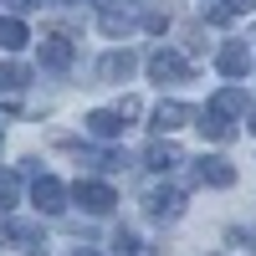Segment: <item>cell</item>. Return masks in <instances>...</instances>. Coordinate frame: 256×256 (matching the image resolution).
Segmentation results:
<instances>
[{
  "label": "cell",
  "instance_id": "obj_1",
  "mask_svg": "<svg viewBox=\"0 0 256 256\" xmlns=\"http://www.w3.org/2000/svg\"><path fill=\"white\" fill-rule=\"evenodd\" d=\"M67 184H62L56 174H36L31 180V205L41 210V216H62V210H67Z\"/></svg>",
  "mask_w": 256,
  "mask_h": 256
},
{
  "label": "cell",
  "instance_id": "obj_2",
  "mask_svg": "<svg viewBox=\"0 0 256 256\" xmlns=\"http://www.w3.org/2000/svg\"><path fill=\"white\" fill-rule=\"evenodd\" d=\"M67 195H72L82 210H88V216H108V210L118 205V195H113V190L102 184V180H77V184L67 190Z\"/></svg>",
  "mask_w": 256,
  "mask_h": 256
},
{
  "label": "cell",
  "instance_id": "obj_3",
  "mask_svg": "<svg viewBox=\"0 0 256 256\" xmlns=\"http://www.w3.org/2000/svg\"><path fill=\"white\" fill-rule=\"evenodd\" d=\"M148 77L154 82H190V62L180 56V52H148Z\"/></svg>",
  "mask_w": 256,
  "mask_h": 256
},
{
  "label": "cell",
  "instance_id": "obj_4",
  "mask_svg": "<svg viewBox=\"0 0 256 256\" xmlns=\"http://www.w3.org/2000/svg\"><path fill=\"white\" fill-rule=\"evenodd\" d=\"M195 174H200V184H210V190H230V184H236V164L220 159V154H200V159H195Z\"/></svg>",
  "mask_w": 256,
  "mask_h": 256
},
{
  "label": "cell",
  "instance_id": "obj_5",
  "mask_svg": "<svg viewBox=\"0 0 256 256\" xmlns=\"http://www.w3.org/2000/svg\"><path fill=\"white\" fill-rule=\"evenodd\" d=\"M144 210L154 220H174L180 210H184V190H174V184H159V190H148L144 195Z\"/></svg>",
  "mask_w": 256,
  "mask_h": 256
},
{
  "label": "cell",
  "instance_id": "obj_6",
  "mask_svg": "<svg viewBox=\"0 0 256 256\" xmlns=\"http://www.w3.org/2000/svg\"><path fill=\"white\" fill-rule=\"evenodd\" d=\"M0 241H10L20 251H46V230L31 220H0Z\"/></svg>",
  "mask_w": 256,
  "mask_h": 256
},
{
  "label": "cell",
  "instance_id": "obj_7",
  "mask_svg": "<svg viewBox=\"0 0 256 256\" xmlns=\"http://www.w3.org/2000/svg\"><path fill=\"white\" fill-rule=\"evenodd\" d=\"M82 128H88L92 138H108V144H113V138H123V128H128V118H123L118 108H92L88 118H82Z\"/></svg>",
  "mask_w": 256,
  "mask_h": 256
},
{
  "label": "cell",
  "instance_id": "obj_8",
  "mask_svg": "<svg viewBox=\"0 0 256 256\" xmlns=\"http://www.w3.org/2000/svg\"><path fill=\"white\" fill-rule=\"evenodd\" d=\"M216 67H220L226 77H236V82H241V77L251 72V46H246V41H226V46L216 52Z\"/></svg>",
  "mask_w": 256,
  "mask_h": 256
},
{
  "label": "cell",
  "instance_id": "obj_9",
  "mask_svg": "<svg viewBox=\"0 0 256 256\" xmlns=\"http://www.w3.org/2000/svg\"><path fill=\"white\" fill-rule=\"evenodd\" d=\"M41 67H46V72H67L72 67V41L62 36V31L41 36Z\"/></svg>",
  "mask_w": 256,
  "mask_h": 256
},
{
  "label": "cell",
  "instance_id": "obj_10",
  "mask_svg": "<svg viewBox=\"0 0 256 256\" xmlns=\"http://www.w3.org/2000/svg\"><path fill=\"white\" fill-rule=\"evenodd\" d=\"M184 123H195V108L190 102H159L154 108V134H174V128H184Z\"/></svg>",
  "mask_w": 256,
  "mask_h": 256
},
{
  "label": "cell",
  "instance_id": "obj_11",
  "mask_svg": "<svg viewBox=\"0 0 256 256\" xmlns=\"http://www.w3.org/2000/svg\"><path fill=\"white\" fill-rule=\"evenodd\" d=\"M134 67H138V56L128 52V46H123V52H108V56L98 62V82H128Z\"/></svg>",
  "mask_w": 256,
  "mask_h": 256
},
{
  "label": "cell",
  "instance_id": "obj_12",
  "mask_svg": "<svg viewBox=\"0 0 256 256\" xmlns=\"http://www.w3.org/2000/svg\"><path fill=\"white\" fill-rule=\"evenodd\" d=\"M144 164L154 169V174H169L174 164H184V154H180V144H169V138H154V144H148V154H144Z\"/></svg>",
  "mask_w": 256,
  "mask_h": 256
},
{
  "label": "cell",
  "instance_id": "obj_13",
  "mask_svg": "<svg viewBox=\"0 0 256 256\" xmlns=\"http://www.w3.org/2000/svg\"><path fill=\"white\" fill-rule=\"evenodd\" d=\"M195 128H200L205 138H216V144H226V138H236V123H230V118H220L216 108H205V113H195Z\"/></svg>",
  "mask_w": 256,
  "mask_h": 256
},
{
  "label": "cell",
  "instance_id": "obj_14",
  "mask_svg": "<svg viewBox=\"0 0 256 256\" xmlns=\"http://www.w3.org/2000/svg\"><path fill=\"white\" fill-rule=\"evenodd\" d=\"M26 41H31L26 20H16V16H0V52H20Z\"/></svg>",
  "mask_w": 256,
  "mask_h": 256
},
{
  "label": "cell",
  "instance_id": "obj_15",
  "mask_svg": "<svg viewBox=\"0 0 256 256\" xmlns=\"http://www.w3.org/2000/svg\"><path fill=\"white\" fill-rule=\"evenodd\" d=\"M210 108H216L220 118H236V113H246V92L241 88H220L216 98H210Z\"/></svg>",
  "mask_w": 256,
  "mask_h": 256
},
{
  "label": "cell",
  "instance_id": "obj_16",
  "mask_svg": "<svg viewBox=\"0 0 256 256\" xmlns=\"http://www.w3.org/2000/svg\"><path fill=\"white\" fill-rule=\"evenodd\" d=\"M82 164H92V169H123V148H82Z\"/></svg>",
  "mask_w": 256,
  "mask_h": 256
},
{
  "label": "cell",
  "instance_id": "obj_17",
  "mask_svg": "<svg viewBox=\"0 0 256 256\" xmlns=\"http://www.w3.org/2000/svg\"><path fill=\"white\" fill-rule=\"evenodd\" d=\"M113 256H148V246L134 236V230H118L113 236Z\"/></svg>",
  "mask_w": 256,
  "mask_h": 256
},
{
  "label": "cell",
  "instance_id": "obj_18",
  "mask_svg": "<svg viewBox=\"0 0 256 256\" xmlns=\"http://www.w3.org/2000/svg\"><path fill=\"white\" fill-rule=\"evenodd\" d=\"M26 82H31V72L20 67V62H10V67H0V88H6V92H20Z\"/></svg>",
  "mask_w": 256,
  "mask_h": 256
},
{
  "label": "cell",
  "instance_id": "obj_19",
  "mask_svg": "<svg viewBox=\"0 0 256 256\" xmlns=\"http://www.w3.org/2000/svg\"><path fill=\"white\" fill-rule=\"evenodd\" d=\"M20 200V174H10V169H0V210H10Z\"/></svg>",
  "mask_w": 256,
  "mask_h": 256
},
{
  "label": "cell",
  "instance_id": "obj_20",
  "mask_svg": "<svg viewBox=\"0 0 256 256\" xmlns=\"http://www.w3.org/2000/svg\"><path fill=\"white\" fill-rule=\"evenodd\" d=\"M226 16H241V10H256V0H220Z\"/></svg>",
  "mask_w": 256,
  "mask_h": 256
},
{
  "label": "cell",
  "instance_id": "obj_21",
  "mask_svg": "<svg viewBox=\"0 0 256 256\" xmlns=\"http://www.w3.org/2000/svg\"><path fill=\"white\" fill-rule=\"evenodd\" d=\"M6 6H10V10L20 16V10H36V6H41V0H6Z\"/></svg>",
  "mask_w": 256,
  "mask_h": 256
},
{
  "label": "cell",
  "instance_id": "obj_22",
  "mask_svg": "<svg viewBox=\"0 0 256 256\" xmlns=\"http://www.w3.org/2000/svg\"><path fill=\"white\" fill-rule=\"evenodd\" d=\"M246 118H251V123H246V128H251V134H256V108H246Z\"/></svg>",
  "mask_w": 256,
  "mask_h": 256
},
{
  "label": "cell",
  "instance_id": "obj_23",
  "mask_svg": "<svg viewBox=\"0 0 256 256\" xmlns=\"http://www.w3.org/2000/svg\"><path fill=\"white\" fill-rule=\"evenodd\" d=\"M72 256H98V251H88V246H77V251H72Z\"/></svg>",
  "mask_w": 256,
  "mask_h": 256
},
{
  "label": "cell",
  "instance_id": "obj_24",
  "mask_svg": "<svg viewBox=\"0 0 256 256\" xmlns=\"http://www.w3.org/2000/svg\"><path fill=\"white\" fill-rule=\"evenodd\" d=\"M67 6H77V0H67Z\"/></svg>",
  "mask_w": 256,
  "mask_h": 256
}]
</instances>
